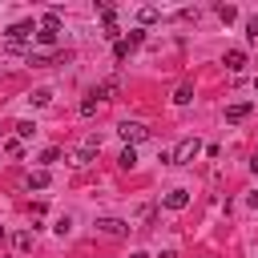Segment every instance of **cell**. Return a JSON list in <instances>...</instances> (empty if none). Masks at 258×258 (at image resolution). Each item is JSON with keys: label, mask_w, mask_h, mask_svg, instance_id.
Listing matches in <instances>:
<instances>
[{"label": "cell", "mask_w": 258, "mask_h": 258, "mask_svg": "<svg viewBox=\"0 0 258 258\" xmlns=\"http://www.w3.org/2000/svg\"><path fill=\"white\" fill-rule=\"evenodd\" d=\"M198 153H202V141H198V137H181L177 149H173V165H189Z\"/></svg>", "instance_id": "obj_1"}, {"label": "cell", "mask_w": 258, "mask_h": 258, "mask_svg": "<svg viewBox=\"0 0 258 258\" xmlns=\"http://www.w3.org/2000/svg\"><path fill=\"white\" fill-rule=\"evenodd\" d=\"M153 218H157V206H141V210H137V226H133V230H149V226H153Z\"/></svg>", "instance_id": "obj_12"}, {"label": "cell", "mask_w": 258, "mask_h": 258, "mask_svg": "<svg viewBox=\"0 0 258 258\" xmlns=\"http://www.w3.org/2000/svg\"><path fill=\"white\" fill-rule=\"evenodd\" d=\"M48 185V169H36V173H28V189H44Z\"/></svg>", "instance_id": "obj_13"}, {"label": "cell", "mask_w": 258, "mask_h": 258, "mask_svg": "<svg viewBox=\"0 0 258 258\" xmlns=\"http://www.w3.org/2000/svg\"><path fill=\"white\" fill-rule=\"evenodd\" d=\"M157 16H161V12H157V8H141V12H137V20H141V24H153V20H157Z\"/></svg>", "instance_id": "obj_18"}, {"label": "cell", "mask_w": 258, "mask_h": 258, "mask_svg": "<svg viewBox=\"0 0 258 258\" xmlns=\"http://www.w3.org/2000/svg\"><path fill=\"white\" fill-rule=\"evenodd\" d=\"M56 36H60V12L52 8V12L44 16V24H40V32H36V40H40V44H56Z\"/></svg>", "instance_id": "obj_2"}, {"label": "cell", "mask_w": 258, "mask_h": 258, "mask_svg": "<svg viewBox=\"0 0 258 258\" xmlns=\"http://www.w3.org/2000/svg\"><path fill=\"white\" fill-rule=\"evenodd\" d=\"M117 89H121V81H117V77H109V81H101V85H97V89H93L89 97H97V101H109V97H113Z\"/></svg>", "instance_id": "obj_9"}, {"label": "cell", "mask_w": 258, "mask_h": 258, "mask_svg": "<svg viewBox=\"0 0 258 258\" xmlns=\"http://www.w3.org/2000/svg\"><path fill=\"white\" fill-rule=\"evenodd\" d=\"M161 206H165V210H185V206H189V194H185V189H169V194L161 198Z\"/></svg>", "instance_id": "obj_8"}, {"label": "cell", "mask_w": 258, "mask_h": 258, "mask_svg": "<svg viewBox=\"0 0 258 258\" xmlns=\"http://www.w3.org/2000/svg\"><path fill=\"white\" fill-rule=\"evenodd\" d=\"M117 161H121V169H133V165H137V153H133V149H129V145H125V149H121V157H117Z\"/></svg>", "instance_id": "obj_16"}, {"label": "cell", "mask_w": 258, "mask_h": 258, "mask_svg": "<svg viewBox=\"0 0 258 258\" xmlns=\"http://www.w3.org/2000/svg\"><path fill=\"white\" fill-rule=\"evenodd\" d=\"M81 113L93 117V113H97V97H85V101H81Z\"/></svg>", "instance_id": "obj_20"}, {"label": "cell", "mask_w": 258, "mask_h": 258, "mask_svg": "<svg viewBox=\"0 0 258 258\" xmlns=\"http://www.w3.org/2000/svg\"><path fill=\"white\" fill-rule=\"evenodd\" d=\"M218 16H222V20H226V24H230V20H234V16H238V8H234V4H218Z\"/></svg>", "instance_id": "obj_19"}, {"label": "cell", "mask_w": 258, "mask_h": 258, "mask_svg": "<svg viewBox=\"0 0 258 258\" xmlns=\"http://www.w3.org/2000/svg\"><path fill=\"white\" fill-rule=\"evenodd\" d=\"M16 133H20V141H24V137H32V133H36V125H32V121H20V125H16Z\"/></svg>", "instance_id": "obj_21"}, {"label": "cell", "mask_w": 258, "mask_h": 258, "mask_svg": "<svg viewBox=\"0 0 258 258\" xmlns=\"http://www.w3.org/2000/svg\"><path fill=\"white\" fill-rule=\"evenodd\" d=\"M97 149H101V137H85V145L73 153V165H77V169H85V165L97 157Z\"/></svg>", "instance_id": "obj_4"}, {"label": "cell", "mask_w": 258, "mask_h": 258, "mask_svg": "<svg viewBox=\"0 0 258 258\" xmlns=\"http://www.w3.org/2000/svg\"><path fill=\"white\" fill-rule=\"evenodd\" d=\"M28 101H32V105H48V101H52V89H32Z\"/></svg>", "instance_id": "obj_14"}, {"label": "cell", "mask_w": 258, "mask_h": 258, "mask_svg": "<svg viewBox=\"0 0 258 258\" xmlns=\"http://www.w3.org/2000/svg\"><path fill=\"white\" fill-rule=\"evenodd\" d=\"M173 101H177V105H185V101H194V85H177V93H173Z\"/></svg>", "instance_id": "obj_15"}, {"label": "cell", "mask_w": 258, "mask_h": 258, "mask_svg": "<svg viewBox=\"0 0 258 258\" xmlns=\"http://www.w3.org/2000/svg\"><path fill=\"white\" fill-rule=\"evenodd\" d=\"M32 32H36V28H32L28 20H20V24L8 28V44H20V48H24V40H32Z\"/></svg>", "instance_id": "obj_6"}, {"label": "cell", "mask_w": 258, "mask_h": 258, "mask_svg": "<svg viewBox=\"0 0 258 258\" xmlns=\"http://www.w3.org/2000/svg\"><path fill=\"white\" fill-rule=\"evenodd\" d=\"M16 250H32V230H20L16 234Z\"/></svg>", "instance_id": "obj_17"}, {"label": "cell", "mask_w": 258, "mask_h": 258, "mask_svg": "<svg viewBox=\"0 0 258 258\" xmlns=\"http://www.w3.org/2000/svg\"><path fill=\"white\" fill-rule=\"evenodd\" d=\"M250 113H254V109H250L246 101H238V105H230V109H226V121H230V125H238V121H246Z\"/></svg>", "instance_id": "obj_10"}, {"label": "cell", "mask_w": 258, "mask_h": 258, "mask_svg": "<svg viewBox=\"0 0 258 258\" xmlns=\"http://www.w3.org/2000/svg\"><path fill=\"white\" fill-rule=\"evenodd\" d=\"M129 258H149V254H145V250H137V254H129Z\"/></svg>", "instance_id": "obj_25"}, {"label": "cell", "mask_w": 258, "mask_h": 258, "mask_svg": "<svg viewBox=\"0 0 258 258\" xmlns=\"http://www.w3.org/2000/svg\"><path fill=\"white\" fill-rule=\"evenodd\" d=\"M246 36H250V40H258V16H254V20L246 24Z\"/></svg>", "instance_id": "obj_23"}, {"label": "cell", "mask_w": 258, "mask_h": 258, "mask_svg": "<svg viewBox=\"0 0 258 258\" xmlns=\"http://www.w3.org/2000/svg\"><path fill=\"white\" fill-rule=\"evenodd\" d=\"M4 149H8L12 157H20V153H24V145H20V137H16V141H4Z\"/></svg>", "instance_id": "obj_22"}, {"label": "cell", "mask_w": 258, "mask_h": 258, "mask_svg": "<svg viewBox=\"0 0 258 258\" xmlns=\"http://www.w3.org/2000/svg\"><path fill=\"white\" fill-rule=\"evenodd\" d=\"M161 258H177V254H173V250H165V254H161Z\"/></svg>", "instance_id": "obj_26"}, {"label": "cell", "mask_w": 258, "mask_h": 258, "mask_svg": "<svg viewBox=\"0 0 258 258\" xmlns=\"http://www.w3.org/2000/svg\"><path fill=\"white\" fill-rule=\"evenodd\" d=\"M97 230H101L105 238H121V234H129L133 226H129V222H121V218H101V222H97Z\"/></svg>", "instance_id": "obj_5"}, {"label": "cell", "mask_w": 258, "mask_h": 258, "mask_svg": "<svg viewBox=\"0 0 258 258\" xmlns=\"http://www.w3.org/2000/svg\"><path fill=\"white\" fill-rule=\"evenodd\" d=\"M141 40H145L141 32H129V36H121V40H117V48H113V52H117V60H125V56H129V48H137Z\"/></svg>", "instance_id": "obj_7"}, {"label": "cell", "mask_w": 258, "mask_h": 258, "mask_svg": "<svg viewBox=\"0 0 258 258\" xmlns=\"http://www.w3.org/2000/svg\"><path fill=\"white\" fill-rule=\"evenodd\" d=\"M250 169H254V173H258V153H254V157H250Z\"/></svg>", "instance_id": "obj_24"}, {"label": "cell", "mask_w": 258, "mask_h": 258, "mask_svg": "<svg viewBox=\"0 0 258 258\" xmlns=\"http://www.w3.org/2000/svg\"><path fill=\"white\" fill-rule=\"evenodd\" d=\"M254 89H258V81H254Z\"/></svg>", "instance_id": "obj_27"}, {"label": "cell", "mask_w": 258, "mask_h": 258, "mask_svg": "<svg viewBox=\"0 0 258 258\" xmlns=\"http://www.w3.org/2000/svg\"><path fill=\"white\" fill-rule=\"evenodd\" d=\"M226 69H230V73H242V69H246V52H242V48H230V52H226Z\"/></svg>", "instance_id": "obj_11"}, {"label": "cell", "mask_w": 258, "mask_h": 258, "mask_svg": "<svg viewBox=\"0 0 258 258\" xmlns=\"http://www.w3.org/2000/svg\"><path fill=\"white\" fill-rule=\"evenodd\" d=\"M117 129H121V137H125V145H129V149H133L137 141H145V137H149V129H145L141 121H121Z\"/></svg>", "instance_id": "obj_3"}]
</instances>
